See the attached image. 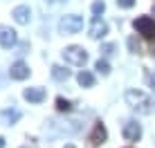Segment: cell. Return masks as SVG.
Segmentation results:
<instances>
[{
  "mask_svg": "<svg viewBox=\"0 0 155 148\" xmlns=\"http://www.w3.org/2000/svg\"><path fill=\"white\" fill-rule=\"evenodd\" d=\"M124 99H126V103L130 105L133 110H137L140 114H151L153 108H155L153 99L148 97L146 92H142V90H126Z\"/></svg>",
  "mask_w": 155,
  "mask_h": 148,
  "instance_id": "cell-1",
  "label": "cell"
},
{
  "mask_svg": "<svg viewBox=\"0 0 155 148\" xmlns=\"http://www.w3.org/2000/svg\"><path fill=\"white\" fill-rule=\"evenodd\" d=\"M133 27L146 40H155V18H151V16H140V18L133 20Z\"/></svg>",
  "mask_w": 155,
  "mask_h": 148,
  "instance_id": "cell-2",
  "label": "cell"
},
{
  "mask_svg": "<svg viewBox=\"0 0 155 148\" xmlns=\"http://www.w3.org/2000/svg\"><path fill=\"white\" fill-rule=\"evenodd\" d=\"M63 59H65L70 65H85L88 63V52L83 50V47H79V45H70V47H65L63 50Z\"/></svg>",
  "mask_w": 155,
  "mask_h": 148,
  "instance_id": "cell-3",
  "label": "cell"
},
{
  "mask_svg": "<svg viewBox=\"0 0 155 148\" xmlns=\"http://www.w3.org/2000/svg\"><path fill=\"white\" fill-rule=\"evenodd\" d=\"M58 29H61V34H77V31L83 29V18L77 14L63 16L61 23H58Z\"/></svg>",
  "mask_w": 155,
  "mask_h": 148,
  "instance_id": "cell-4",
  "label": "cell"
},
{
  "mask_svg": "<svg viewBox=\"0 0 155 148\" xmlns=\"http://www.w3.org/2000/svg\"><path fill=\"white\" fill-rule=\"evenodd\" d=\"M108 139V133H106V126L101 124V121H97L94 124V128H92V133L88 135V141H90V146L92 148H97V146H101L104 141Z\"/></svg>",
  "mask_w": 155,
  "mask_h": 148,
  "instance_id": "cell-5",
  "label": "cell"
},
{
  "mask_svg": "<svg viewBox=\"0 0 155 148\" xmlns=\"http://www.w3.org/2000/svg\"><path fill=\"white\" fill-rule=\"evenodd\" d=\"M106 34H108V25H106L104 20L99 18V16H94V18H92V23H90L88 36H90V38H94V40H99V38H104Z\"/></svg>",
  "mask_w": 155,
  "mask_h": 148,
  "instance_id": "cell-6",
  "label": "cell"
},
{
  "mask_svg": "<svg viewBox=\"0 0 155 148\" xmlns=\"http://www.w3.org/2000/svg\"><path fill=\"white\" fill-rule=\"evenodd\" d=\"M16 43H18L16 31H14L12 27H7V25H0V45H2L5 50H12Z\"/></svg>",
  "mask_w": 155,
  "mask_h": 148,
  "instance_id": "cell-7",
  "label": "cell"
},
{
  "mask_svg": "<svg viewBox=\"0 0 155 148\" xmlns=\"http://www.w3.org/2000/svg\"><path fill=\"white\" fill-rule=\"evenodd\" d=\"M9 76L16 79V81H25V79L29 76V65L23 61H16L12 63V67H9Z\"/></svg>",
  "mask_w": 155,
  "mask_h": 148,
  "instance_id": "cell-8",
  "label": "cell"
},
{
  "mask_svg": "<svg viewBox=\"0 0 155 148\" xmlns=\"http://www.w3.org/2000/svg\"><path fill=\"white\" fill-rule=\"evenodd\" d=\"M121 133H124V139L126 141H137L142 137V126L137 124V121H126Z\"/></svg>",
  "mask_w": 155,
  "mask_h": 148,
  "instance_id": "cell-9",
  "label": "cell"
},
{
  "mask_svg": "<svg viewBox=\"0 0 155 148\" xmlns=\"http://www.w3.org/2000/svg\"><path fill=\"white\" fill-rule=\"evenodd\" d=\"M23 97L27 99L29 103H43L45 97H47V92H45V88H27L23 92Z\"/></svg>",
  "mask_w": 155,
  "mask_h": 148,
  "instance_id": "cell-10",
  "label": "cell"
},
{
  "mask_svg": "<svg viewBox=\"0 0 155 148\" xmlns=\"http://www.w3.org/2000/svg\"><path fill=\"white\" fill-rule=\"evenodd\" d=\"M12 16H14V20L18 25H27L29 18H31V9L27 7V5H18V7L12 11Z\"/></svg>",
  "mask_w": 155,
  "mask_h": 148,
  "instance_id": "cell-11",
  "label": "cell"
},
{
  "mask_svg": "<svg viewBox=\"0 0 155 148\" xmlns=\"http://www.w3.org/2000/svg\"><path fill=\"white\" fill-rule=\"evenodd\" d=\"M18 119H20V112H18V110H14V108H12V110L7 108V110H2V112H0V121H2L5 126H14Z\"/></svg>",
  "mask_w": 155,
  "mask_h": 148,
  "instance_id": "cell-12",
  "label": "cell"
},
{
  "mask_svg": "<svg viewBox=\"0 0 155 148\" xmlns=\"http://www.w3.org/2000/svg\"><path fill=\"white\" fill-rule=\"evenodd\" d=\"M52 79L54 81H68L70 79V70H65L63 65H52Z\"/></svg>",
  "mask_w": 155,
  "mask_h": 148,
  "instance_id": "cell-13",
  "label": "cell"
},
{
  "mask_svg": "<svg viewBox=\"0 0 155 148\" xmlns=\"http://www.w3.org/2000/svg\"><path fill=\"white\" fill-rule=\"evenodd\" d=\"M77 81H79V85H81V88H92V85H94V76H92L88 70H81V72H79Z\"/></svg>",
  "mask_w": 155,
  "mask_h": 148,
  "instance_id": "cell-14",
  "label": "cell"
},
{
  "mask_svg": "<svg viewBox=\"0 0 155 148\" xmlns=\"http://www.w3.org/2000/svg\"><path fill=\"white\" fill-rule=\"evenodd\" d=\"M94 70H97L99 74H104V76H108V74H110V65H108V61L99 59L97 63H94Z\"/></svg>",
  "mask_w": 155,
  "mask_h": 148,
  "instance_id": "cell-15",
  "label": "cell"
},
{
  "mask_svg": "<svg viewBox=\"0 0 155 148\" xmlns=\"http://www.w3.org/2000/svg\"><path fill=\"white\" fill-rule=\"evenodd\" d=\"M56 110H58V112H70V110H72V103L68 101V99L58 97V99H56Z\"/></svg>",
  "mask_w": 155,
  "mask_h": 148,
  "instance_id": "cell-16",
  "label": "cell"
},
{
  "mask_svg": "<svg viewBox=\"0 0 155 148\" xmlns=\"http://www.w3.org/2000/svg\"><path fill=\"white\" fill-rule=\"evenodd\" d=\"M128 50H130L133 54H142V47H140V40H137L135 36H130V38H128Z\"/></svg>",
  "mask_w": 155,
  "mask_h": 148,
  "instance_id": "cell-17",
  "label": "cell"
},
{
  "mask_svg": "<svg viewBox=\"0 0 155 148\" xmlns=\"http://www.w3.org/2000/svg\"><path fill=\"white\" fill-rule=\"evenodd\" d=\"M115 50H117V45L115 43H106V45H101V54H104V56H113L115 54Z\"/></svg>",
  "mask_w": 155,
  "mask_h": 148,
  "instance_id": "cell-18",
  "label": "cell"
},
{
  "mask_svg": "<svg viewBox=\"0 0 155 148\" xmlns=\"http://www.w3.org/2000/svg\"><path fill=\"white\" fill-rule=\"evenodd\" d=\"M104 11H106V2H104V0H97V2H92V14H94V16H101Z\"/></svg>",
  "mask_w": 155,
  "mask_h": 148,
  "instance_id": "cell-19",
  "label": "cell"
},
{
  "mask_svg": "<svg viewBox=\"0 0 155 148\" xmlns=\"http://www.w3.org/2000/svg\"><path fill=\"white\" fill-rule=\"evenodd\" d=\"M146 81H148V85H151V90L155 92V72L153 70H146Z\"/></svg>",
  "mask_w": 155,
  "mask_h": 148,
  "instance_id": "cell-20",
  "label": "cell"
},
{
  "mask_svg": "<svg viewBox=\"0 0 155 148\" xmlns=\"http://www.w3.org/2000/svg\"><path fill=\"white\" fill-rule=\"evenodd\" d=\"M117 5H119L121 9H130L133 5H135V0H117Z\"/></svg>",
  "mask_w": 155,
  "mask_h": 148,
  "instance_id": "cell-21",
  "label": "cell"
},
{
  "mask_svg": "<svg viewBox=\"0 0 155 148\" xmlns=\"http://www.w3.org/2000/svg\"><path fill=\"white\" fill-rule=\"evenodd\" d=\"M27 47H29L27 43H23V45L18 47V52H16V54H27Z\"/></svg>",
  "mask_w": 155,
  "mask_h": 148,
  "instance_id": "cell-22",
  "label": "cell"
},
{
  "mask_svg": "<svg viewBox=\"0 0 155 148\" xmlns=\"http://www.w3.org/2000/svg\"><path fill=\"white\" fill-rule=\"evenodd\" d=\"M151 54H153V59H155V45H153V50H151Z\"/></svg>",
  "mask_w": 155,
  "mask_h": 148,
  "instance_id": "cell-23",
  "label": "cell"
},
{
  "mask_svg": "<svg viewBox=\"0 0 155 148\" xmlns=\"http://www.w3.org/2000/svg\"><path fill=\"white\" fill-rule=\"evenodd\" d=\"M65 148H74V146H72V144H68V146H65Z\"/></svg>",
  "mask_w": 155,
  "mask_h": 148,
  "instance_id": "cell-24",
  "label": "cell"
},
{
  "mask_svg": "<svg viewBox=\"0 0 155 148\" xmlns=\"http://www.w3.org/2000/svg\"><path fill=\"white\" fill-rule=\"evenodd\" d=\"M153 11H155V5H153Z\"/></svg>",
  "mask_w": 155,
  "mask_h": 148,
  "instance_id": "cell-25",
  "label": "cell"
},
{
  "mask_svg": "<svg viewBox=\"0 0 155 148\" xmlns=\"http://www.w3.org/2000/svg\"><path fill=\"white\" fill-rule=\"evenodd\" d=\"M50 2H54V0H50Z\"/></svg>",
  "mask_w": 155,
  "mask_h": 148,
  "instance_id": "cell-26",
  "label": "cell"
},
{
  "mask_svg": "<svg viewBox=\"0 0 155 148\" xmlns=\"http://www.w3.org/2000/svg\"><path fill=\"white\" fill-rule=\"evenodd\" d=\"M20 148H25V146H20Z\"/></svg>",
  "mask_w": 155,
  "mask_h": 148,
  "instance_id": "cell-27",
  "label": "cell"
}]
</instances>
